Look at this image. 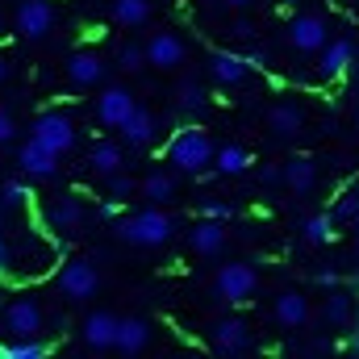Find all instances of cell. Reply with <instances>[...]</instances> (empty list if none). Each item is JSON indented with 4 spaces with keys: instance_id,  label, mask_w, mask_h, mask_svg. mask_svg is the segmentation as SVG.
<instances>
[{
    "instance_id": "6da1fadb",
    "label": "cell",
    "mask_w": 359,
    "mask_h": 359,
    "mask_svg": "<svg viewBox=\"0 0 359 359\" xmlns=\"http://www.w3.org/2000/svg\"><path fill=\"white\" fill-rule=\"evenodd\" d=\"M172 234H176V222L163 209H142V213H134L117 226V238L130 243V247H163Z\"/></svg>"
},
{
    "instance_id": "7a4b0ae2",
    "label": "cell",
    "mask_w": 359,
    "mask_h": 359,
    "mask_svg": "<svg viewBox=\"0 0 359 359\" xmlns=\"http://www.w3.org/2000/svg\"><path fill=\"white\" fill-rule=\"evenodd\" d=\"M209 159H213V142L196 126H184L176 138H172V147H168V163L176 172H188V176H201L209 168Z\"/></svg>"
},
{
    "instance_id": "3957f363",
    "label": "cell",
    "mask_w": 359,
    "mask_h": 359,
    "mask_svg": "<svg viewBox=\"0 0 359 359\" xmlns=\"http://www.w3.org/2000/svg\"><path fill=\"white\" fill-rule=\"evenodd\" d=\"M29 138L34 142H42L50 155H67L72 147H76V138H80V130H76V121L67 117V113H59V109H46V113H38L34 117V126H29Z\"/></svg>"
},
{
    "instance_id": "277c9868",
    "label": "cell",
    "mask_w": 359,
    "mask_h": 359,
    "mask_svg": "<svg viewBox=\"0 0 359 359\" xmlns=\"http://www.w3.org/2000/svg\"><path fill=\"white\" fill-rule=\"evenodd\" d=\"M46 330V313L34 297H13L0 309V339H34Z\"/></svg>"
},
{
    "instance_id": "5b68a950",
    "label": "cell",
    "mask_w": 359,
    "mask_h": 359,
    "mask_svg": "<svg viewBox=\"0 0 359 359\" xmlns=\"http://www.w3.org/2000/svg\"><path fill=\"white\" fill-rule=\"evenodd\" d=\"M213 292L226 305H243V301H251L259 292V271L251 264H222L217 280H213Z\"/></svg>"
},
{
    "instance_id": "8992f818",
    "label": "cell",
    "mask_w": 359,
    "mask_h": 359,
    "mask_svg": "<svg viewBox=\"0 0 359 359\" xmlns=\"http://www.w3.org/2000/svg\"><path fill=\"white\" fill-rule=\"evenodd\" d=\"M209 347H213V355H247L255 347L251 322H243V318H217L209 326Z\"/></svg>"
},
{
    "instance_id": "52a82bcc",
    "label": "cell",
    "mask_w": 359,
    "mask_h": 359,
    "mask_svg": "<svg viewBox=\"0 0 359 359\" xmlns=\"http://www.w3.org/2000/svg\"><path fill=\"white\" fill-rule=\"evenodd\" d=\"M55 284H59V292H63L72 305H80V301H88V297L100 292V271L92 268L88 259H72V264L59 268Z\"/></svg>"
},
{
    "instance_id": "ba28073f",
    "label": "cell",
    "mask_w": 359,
    "mask_h": 359,
    "mask_svg": "<svg viewBox=\"0 0 359 359\" xmlns=\"http://www.w3.org/2000/svg\"><path fill=\"white\" fill-rule=\"evenodd\" d=\"M13 29H17L25 42H42V38L55 29V4H50V0H17Z\"/></svg>"
},
{
    "instance_id": "9c48e42d",
    "label": "cell",
    "mask_w": 359,
    "mask_h": 359,
    "mask_svg": "<svg viewBox=\"0 0 359 359\" xmlns=\"http://www.w3.org/2000/svg\"><path fill=\"white\" fill-rule=\"evenodd\" d=\"M326 38H330V21L322 13H301L288 21V46L297 55H318L326 46Z\"/></svg>"
},
{
    "instance_id": "30bf717a",
    "label": "cell",
    "mask_w": 359,
    "mask_h": 359,
    "mask_svg": "<svg viewBox=\"0 0 359 359\" xmlns=\"http://www.w3.org/2000/svg\"><path fill=\"white\" fill-rule=\"evenodd\" d=\"M84 205H80V196H55L46 209H42V226L55 234V238H72V234H80L84 230Z\"/></svg>"
},
{
    "instance_id": "8fae6325",
    "label": "cell",
    "mask_w": 359,
    "mask_h": 359,
    "mask_svg": "<svg viewBox=\"0 0 359 359\" xmlns=\"http://www.w3.org/2000/svg\"><path fill=\"white\" fill-rule=\"evenodd\" d=\"M142 55H147V67H155V72H176V67H184V59H188V46L180 42L172 29H155V34L147 38V46H142Z\"/></svg>"
},
{
    "instance_id": "7c38bea8",
    "label": "cell",
    "mask_w": 359,
    "mask_h": 359,
    "mask_svg": "<svg viewBox=\"0 0 359 359\" xmlns=\"http://www.w3.org/2000/svg\"><path fill=\"white\" fill-rule=\"evenodd\" d=\"M318 76L322 80H343L355 63V42L351 38H326V46L318 50Z\"/></svg>"
},
{
    "instance_id": "4fadbf2b",
    "label": "cell",
    "mask_w": 359,
    "mask_h": 359,
    "mask_svg": "<svg viewBox=\"0 0 359 359\" xmlns=\"http://www.w3.org/2000/svg\"><path fill=\"white\" fill-rule=\"evenodd\" d=\"M117 130H121V138H126L134 151H142V147H151V142H155L159 121H155V113H151V109H142V104L134 100V109L121 117V126H117Z\"/></svg>"
},
{
    "instance_id": "5bb4252c",
    "label": "cell",
    "mask_w": 359,
    "mask_h": 359,
    "mask_svg": "<svg viewBox=\"0 0 359 359\" xmlns=\"http://www.w3.org/2000/svg\"><path fill=\"white\" fill-rule=\"evenodd\" d=\"M309 313H313V309H309V297L297 292V288H284V292L276 297V309H271V318H276L280 330H305Z\"/></svg>"
},
{
    "instance_id": "9a60e30c",
    "label": "cell",
    "mask_w": 359,
    "mask_h": 359,
    "mask_svg": "<svg viewBox=\"0 0 359 359\" xmlns=\"http://www.w3.org/2000/svg\"><path fill=\"white\" fill-rule=\"evenodd\" d=\"M151 322L147 318H117V330H113V351L121 355H142L151 347Z\"/></svg>"
},
{
    "instance_id": "2e32d148",
    "label": "cell",
    "mask_w": 359,
    "mask_h": 359,
    "mask_svg": "<svg viewBox=\"0 0 359 359\" xmlns=\"http://www.w3.org/2000/svg\"><path fill=\"white\" fill-rule=\"evenodd\" d=\"M130 109H134V92L121 88V84H109V88H100V96H96V121L104 130H117Z\"/></svg>"
},
{
    "instance_id": "e0dca14e",
    "label": "cell",
    "mask_w": 359,
    "mask_h": 359,
    "mask_svg": "<svg viewBox=\"0 0 359 359\" xmlns=\"http://www.w3.org/2000/svg\"><path fill=\"white\" fill-rule=\"evenodd\" d=\"M104 72H109V63H104L96 50H76V55L67 59V80H72L76 88H100V84H104Z\"/></svg>"
},
{
    "instance_id": "ac0fdd59",
    "label": "cell",
    "mask_w": 359,
    "mask_h": 359,
    "mask_svg": "<svg viewBox=\"0 0 359 359\" xmlns=\"http://www.w3.org/2000/svg\"><path fill=\"white\" fill-rule=\"evenodd\" d=\"M113 330H117V313L96 309V313L84 318L80 339H84V347H88V351H113Z\"/></svg>"
},
{
    "instance_id": "d6986e66",
    "label": "cell",
    "mask_w": 359,
    "mask_h": 359,
    "mask_svg": "<svg viewBox=\"0 0 359 359\" xmlns=\"http://www.w3.org/2000/svg\"><path fill=\"white\" fill-rule=\"evenodd\" d=\"M280 184H288L297 196H309V192L318 188V163L305 159V155L284 159V163H280Z\"/></svg>"
},
{
    "instance_id": "ffe728a7",
    "label": "cell",
    "mask_w": 359,
    "mask_h": 359,
    "mask_svg": "<svg viewBox=\"0 0 359 359\" xmlns=\"http://www.w3.org/2000/svg\"><path fill=\"white\" fill-rule=\"evenodd\" d=\"M17 163H21V172H25L29 180H50L55 172H59V155H50V151H46L42 142H34V138L21 147Z\"/></svg>"
},
{
    "instance_id": "44dd1931",
    "label": "cell",
    "mask_w": 359,
    "mask_h": 359,
    "mask_svg": "<svg viewBox=\"0 0 359 359\" xmlns=\"http://www.w3.org/2000/svg\"><path fill=\"white\" fill-rule=\"evenodd\" d=\"M301 126H305V113H301V104H271L268 109V130L271 138H297L301 134Z\"/></svg>"
},
{
    "instance_id": "7402d4cb",
    "label": "cell",
    "mask_w": 359,
    "mask_h": 359,
    "mask_svg": "<svg viewBox=\"0 0 359 359\" xmlns=\"http://www.w3.org/2000/svg\"><path fill=\"white\" fill-rule=\"evenodd\" d=\"M209 72H213V80L226 84V88H234V84H243V80L251 76V67L243 63V55H230V50H217V55L209 59Z\"/></svg>"
},
{
    "instance_id": "603a6c76",
    "label": "cell",
    "mask_w": 359,
    "mask_h": 359,
    "mask_svg": "<svg viewBox=\"0 0 359 359\" xmlns=\"http://www.w3.org/2000/svg\"><path fill=\"white\" fill-rule=\"evenodd\" d=\"M188 243H192V251H196V255H217V251L226 247V226H222V222H213V217H201V222H196V230L188 234Z\"/></svg>"
},
{
    "instance_id": "cb8c5ba5",
    "label": "cell",
    "mask_w": 359,
    "mask_h": 359,
    "mask_svg": "<svg viewBox=\"0 0 359 359\" xmlns=\"http://www.w3.org/2000/svg\"><path fill=\"white\" fill-rule=\"evenodd\" d=\"M351 313H355L351 288H330V297H326V305H322V322H326L330 330H347V326H351Z\"/></svg>"
},
{
    "instance_id": "d4e9b609",
    "label": "cell",
    "mask_w": 359,
    "mask_h": 359,
    "mask_svg": "<svg viewBox=\"0 0 359 359\" xmlns=\"http://www.w3.org/2000/svg\"><path fill=\"white\" fill-rule=\"evenodd\" d=\"M88 168L96 176H113V172H121L126 168V151L117 147V142H96L88 155Z\"/></svg>"
},
{
    "instance_id": "484cf974",
    "label": "cell",
    "mask_w": 359,
    "mask_h": 359,
    "mask_svg": "<svg viewBox=\"0 0 359 359\" xmlns=\"http://www.w3.org/2000/svg\"><path fill=\"white\" fill-rule=\"evenodd\" d=\"M113 21L121 29H138L151 21V0H113Z\"/></svg>"
},
{
    "instance_id": "4316f807",
    "label": "cell",
    "mask_w": 359,
    "mask_h": 359,
    "mask_svg": "<svg viewBox=\"0 0 359 359\" xmlns=\"http://www.w3.org/2000/svg\"><path fill=\"white\" fill-rule=\"evenodd\" d=\"M138 192H142V201H151V205H168V201L176 196V176H172V172H151V176L138 184Z\"/></svg>"
},
{
    "instance_id": "83f0119b",
    "label": "cell",
    "mask_w": 359,
    "mask_h": 359,
    "mask_svg": "<svg viewBox=\"0 0 359 359\" xmlns=\"http://www.w3.org/2000/svg\"><path fill=\"white\" fill-rule=\"evenodd\" d=\"M247 163H251V155L243 151V147H213V159H209V168L217 172V176H238V172H247Z\"/></svg>"
},
{
    "instance_id": "f1b7e54d",
    "label": "cell",
    "mask_w": 359,
    "mask_h": 359,
    "mask_svg": "<svg viewBox=\"0 0 359 359\" xmlns=\"http://www.w3.org/2000/svg\"><path fill=\"white\" fill-rule=\"evenodd\" d=\"M0 355L4 359H42V355H50V343H42V334H34V339H8V343H0Z\"/></svg>"
},
{
    "instance_id": "f546056e",
    "label": "cell",
    "mask_w": 359,
    "mask_h": 359,
    "mask_svg": "<svg viewBox=\"0 0 359 359\" xmlns=\"http://www.w3.org/2000/svg\"><path fill=\"white\" fill-rule=\"evenodd\" d=\"M301 234H305V243H313V247H326V243L334 238V222H330V213H313V217H305Z\"/></svg>"
},
{
    "instance_id": "4dcf8cb0",
    "label": "cell",
    "mask_w": 359,
    "mask_h": 359,
    "mask_svg": "<svg viewBox=\"0 0 359 359\" xmlns=\"http://www.w3.org/2000/svg\"><path fill=\"white\" fill-rule=\"evenodd\" d=\"M355 217H359V196H355V188L347 184L343 196H339L334 209H330V222H334V226H355Z\"/></svg>"
},
{
    "instance_id": "1f68e13d",
    "label": "cell",
    "mask_w": 359,
    "mask_h": 359,
    "mask_svg": "<svg viewBox=\"0 0 359 359\" xmlns=\"http://www.w3.org/2000/svg\"><path fill=\"white\" fill-rule=\"evenodd\" d=\"M147 67V55H142V46L138 42H121L117 46V72H126V76H138Z\"/></svg>"
},
{
    "instance_id": "d6a6232c",
    "label": "cell",
    "mask_w": 359,
    "mask_h": 359,
    "mask_svg": "<svg viewBox=\"0 0 359 359\" xmlns=\"http://www.w3.org/2000/svg\"><path fill=\"white\" fill-rule=\"evenodd\" d=\"M180 109H188V113L209 109V96H205V88H201L196 80H184V84H180Z\"/></svg>"
},
{
    "instance_id": "836d02e7",
    "label": "cell",
    "mask_w": 359,
    "mask_h": 359,
    "mask_svg": "<svg viewBox=\"0 0 359 359\" xmlns=\"http://www.w3.org/2000/svg\"><path fill=\"white\" fill-rule=\"evenodd\" d=\"M109 192H113V201H121V205H126V201L138 192V180L126 176V168H121V172H113V176H109Z\"/></svg>"
},
{
    "instance_id": "e575fe53",
    "label": "cell",
    "mask_w": 359,
    "mask_h": 359,
    "mask_svg": "<svg viewBox=\"0 0 359 359\" xmlns=\"http://www.w3.org/2000/svg\"><path fill=\"white\" fill-rule=\"evenodd\" d=\"M0 196H4V205H25L34 192H29V184H25V180H8V184L0 188Z\"/></svg>"
},
{
    "instance_id": "d590c367",
    "label": "cell",
    "mask_w": 359,
    "mask_h": 359,
    "mask_svg": "<svg viewBox=\"0 0 359 359\" xmlns=\"http://www.w3.org/2000/svg\"><path fill=\"white\" fill-rule=\"evenodd\" d=\"M201 217H213V222H230V217H234V205H226V201H205V205H201Z\"/></svg>"
},
{
    "instance_id": "8d00e7d4",
    "label": "cell",
    "mask_w": 359,
    "mask_h": 359,
    "mask_svg": "<svg viewBox=\"0 0 359 359\" xmlns=\"http://www.w3.org/2000/svg\"><path fill=\"white\" fill-rule=\"evenodd\" d=\"M230 38H238V42H251V38H255V21H247V17H238V21L230 25Z\"/></svg>"
},
{
    "instance_id": "74e56055",
    "label": "cell",
    "mask_w": 359,
    "mask_h": 359,
    "mask_svg": "<svg viewBox=\"0 0 359 359\" xmlns=\"http://www.w3.org/2000/svg\"><path fill=\"white\" fill-rule=\"evenodd\" d=\"M313 280H318L322 288H339V284H343V276H339L334 268H318L313 271Z\"/></svg>"
},
{
    "instance_id": "f35d334b",
    "label": "cell",
    "mask_w": 359,
    "mask_h": 359,
    "mask_svg": "<svg viewBox=\"0 0 359 359\" xmlns=\"http://www.w3.org/2000/svg\"><path fill=\"white\" fill-rule=\"evenodd\" d=\"M13 134H17V126H13L8 109H0V147H4V142H13Z\"/></svg>"
},
{
    "instance_id": "ab89813d",
    "label": "cell",
    "mask_w": 359,
    "mask_h": 359,
    "mask_svg": "<svg viewBox=\"0 0 359 359\" xmlns=\"http://www.w3.org/2000/svg\"><path fill=\"white\" fill-rule=\"evenodd\" d=\"M259 184H280V163H264L259 168Z\"/></svg>"
},
{
    "instance_id": "60d3db41",
    "label": "cell",
    "mask_w": 359,
    "mask_h": 359,
    "mask_svg": "<svg viewBox=\"0 0 359 359\" xmlns=\"http://www.w3.org/2000/svg\"><path fill=\"white\" fill-rule=\"evenodd\" d=\"M96 213H100V217H104V222H113V217H117V213H121V201H104V205H100V209H96Z\"/></svg>"
},
{
    "instance_id": "b9f144b4",
    "label": "cell",
    "mask_w": 359,
    "mask_h": 359,
    "mask_svg": "<svg viewBox=\"0 0 359 359\" xmlns=\"http://www.w3.org/2000/svg\"><path fill=\"white\" fill-rule=\"evenodd\" d=\"M0 271H13V247L0 243Z\"/></svg>"
},
{
    "instance_id": "7bdbcfd3",
    "label": "cell",
    "mask_w": 359,
    "mask_h": 359,
    "mask_svg": "<svg viewBox=\"0 0 359 359\" xmlns=\"http://www.w3.org/2000/svg\"><path fill=\"white\" fill-rule=\"evenodd\" d=\"M4 80H8V63L0 59V84H4Z\"/></svg>"
},
{
    "instance_id": "ee69618b",
    "label": "cell",
    "mask_w": 359,
    "mask_h": 359,
    "mask_svg": "<svg viewBox=\"0 0 359 359\" xmlns=\"http://www.w3.org/2000/svg\"><path fill=\"white\" fill-rule=\"evenodd\" d=\"M226 4H234V8H243V4H251V0H226Z\"/></svg>"
},
{
    "instance_id": "f6af8a7d",
    "label": "cell",
    "mask_w": 359,
    "mask_h": 359,
    "mask_svg": "<svg viewBox=\"0 0 359 359\" xmlns=\"http://www.w3.org/2000/svg\"><path fill=\"white\" fill-rule=\"evenodd\" d=\"M4 209H8V205H4V196H0V217H4Z\"/></svg>"
},
{
    "instance_id": "bcb514c9",
    "label": "cell",
    "mask_w": 359,
    "mask_h": 359,
    "mask_svg": "<svg viewBox=\"0 0 359 359\" xmlns=\"http://www.w3.org/2000/svg\"><path fill=\"white\" fill-rule=\"evenodd\" d=\"M0 38H4V13H0Z\"/></svg>"
}]
</instances>
